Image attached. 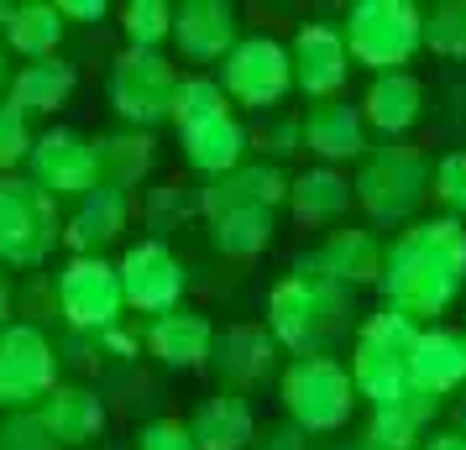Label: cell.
<instances>
[{
    "label": "cell",
    "mask_w": 466,
    "mask_h": 450,
    "mask_svg": "<svg viewBox=\"0 0 466 450\" xmlns=\"http://www.w3.org/2000/svg\"><path fill=\"white\" fill-rule=\"evenodd\" d=\"M382 309L424 325L445 315L466 288V225L451 215L414 220L382 246Z\"/></svg>",
    "instance_id": "6da1fadb"
},
{
    "label": "cell",
    "mask_w": 466,
    "mask_h": 450,
    "mask_svg": "<svg viewBox=\"0 0 466 450\" xmlns=\"http://www.w3.org/2000/svg\"><path fill=\"white\" fill-rule=\"evenodd\" d=\"M351 294L325 278L315 252L294 257V273L268 294V335L294 356H330L351 335Z\"/></svg>",
    "instance_id": "7a4b0ae2"
},
{
    "label": "cell",
    "mask_w": 466,
    "mask_h": 450,
    "mask_svg": "<svg viewBox=\"0 0 466 450\" xmlns=\"http://www.w3.org/2000/svg\"><path fill=\"white\" fill-rule=\"evenodd\" d=\"M414 341H420V325L393 315V309H378L357 325L351 335V387L357 398H367L372 408H393L409 398V356H414Z\"/></svg>",
    "instance_id": "3957f363"
},
{
    "label": "cell",
    "mask_w": 466,
    "mask_h": 450,
    "mask_svg": "<svg viewBox=\"0 0 466 450\" xmlns=\"http://www.w3.org/2000/svg\"><path fill=\"white\" fill-rule=\"evenodd\" d=\"M424 199H430V163L420 147H403V142L367 147L351 178V205H361L372 225H414Z\"/></svg>",
    "instance_id": "277c9868"
},
{
    "label": "cell",
    "mask_w": 466,
    "mask_h": 450,
    "mask_svg": "<svg viewBox=\"0 0 466 450\" xmlns=\"http://www.w3.org/2000/svg\"><path fill=\"white\" fill-rule=\"evenodd\" d=\"M420 32H424V11L414 0H357L346 11V58L372 74H403L420 53Z\"/></svg>",
    "instance_id": "5b68a950"
},
{
    "label": "cell",
    "mask_w": 466,
    "mask_h": 450,
    "mask_svg": "<svg viewBox=\"0 0 466 450\" xmlns=\"http://www.w3.org/2000/svg\"><path fill=\"white\" fill-rule=\"evenodd\" d=\"M278 398H283V414L299 435H330L351 419L357 387H351V372L336 356H294L283 366Z\"/></svg>",
    "instance_id": "8992f818"
},
{
    "label": "cell",
    "mask_w": 466,
    "mask_h": 450,
    "mask_svg": "<svg viewBox=\"0 0 466 450\" xmlns=\"http://www.w3.org/2000/svg\"><path fill=\"white\" fill-rule=\"evenodd\" d=\"M64 236L58 199H47L32 178H0V273L43 267Z\"/></svg>",
    "instance_id": "52a82bcc"
},
{
    "label": "cell",
    "mask_w": 466,
    "mask_h": 450,
    "mask_svg": "<svg viewBox=\"0 0 466 450\" xmlns=\"http://www.w3.org/2000/svg\"><path fill=\"white\" fill-rule=\"evenodd\" d=\"M220 95L226 105H241V110H273L289 100L294 89V68H289V47L278 37H241V43L226 53L220 64Z\"/></svg>",
    "instance_id": "ba28073f"
},
{
    "label": "cell",
    "mask_w": 466,
    "mask_h": 450,
    "mask_svg": "<svg viewBox=\"0 0 466 450\" xmlns=\"http://www.w3.org/2000/svg\"><path fill=\"white\" fill-rule=\"evenodd\" d=\"M58 387V351L32 320L0 330V404L11 414L37 408Z\"/></svg>",
    "instance_id": "9c48e42d"
},
{
    "label": "cell",
    "mask_w": 466,
    "mask_h": 450,
    "mask_svg": "<svg viewBox=\"0 0 466 450\" xmlns=\"http://www.w3.org/2000/svg\"><path fill=\"white\" fill-rule=\"evenodd\" d=\"M53 304H58V315H64L79 335H106L110 325H121V278H116V267L106 257H74L58 273L53 283Z\"/></svg>",
    "instance_id": "30bf717a"
},
{
    "label": "cell",
    "mask_w": 466,
    "mask_h": 450,
    "mask_svg": "<svg viewBox=\"0 0 466 450\" xmlns=\"http://www.w3.org/2000/svg\"><path fill=\"white\" fill-rule=\"evenodd\" d=\"M116 278H121V299L127 309H142V315H173L184 309V288H189V267L168 252V241H137L127 246V257L116 262Z\"/></svg>",
    "instance_id": "8fae6325"
},
{
    "label": "cell",
    "mask_w": 466,
    "mask_h": 450,
    "mask_svg": "<svg viewBox=\"0 0 466 450\" xmlns=\"http://www.w3.org/2000/svg\"><path fill=\"white\" fill-rule=\"evenodd\" d=\"M173 89H178V68L163 53H142L127 47L116 68H110V105L121 110V121H131V131H147L152 121H168Z\"/></svg>",
    "instance_id": "7c38bea8"
},
{
    "label": "cell",
    "mask_w": 466,
    "mask_h": 450,
    "mask_svg": "<svg viewBox=\"0 0 466 450\" xmlns=\"http://www.w3.org/2000/svg\"><path fill=\"white\" fill-rule=\"evenodd\" d=\"M26 163H32V184L47 199H85L89 189H100L95 142H85L79 131H64V126L43 131L26 152Z\"/></svg>",
    "instance_id": "4fadbf2b"
},
{
    "label": "cell",
    "mask_w": 466,
    "mask_h": 450,
    "mask_svg": "<svg viewBox=\"0 0 466 450\" xmlns=\"http://www.w3.org/2000/svg\"><path fill=\"white\" fill-rule=\"evenodd\" d=\"M289 68H294V89L309 95V100H336L346 74H351V58H346V43H340V26L330 22H309L299 26L294 47H289Z\"/></svg>",
    "instance_id": "5bb4252c"
},
{
    "label": "cell",
    "mask_w": 466,
    "mask_h": 450,
    "mask_svg": "<svg viewBox=\"0 0 466 450\" xmlns=\"http://www.w3.org/2000/svg\"><path fill=\"white\" fill-rule=\"evenodd\" d=\"M278 205H289V173L278 163H241L226 178H210L199 189V210L210 220H226V215L241 210H268L273 215Z\"/></svg>",
    "instance_id": "9a60e30c"
},
{
    "label": "cell",
    "mask_w": 466,
    "mask_h": 450,
    "mask_svg": "<svg viewBox=\"0 0 466 450\" xmlns=\"http://www.w3.org/2000/svg\"><path fill=\"white\" fill-rule=\"evenodd\" d=\"M299 147L315 152L319 168H336V163H361L367 157V126H361V110L346 100H319L299 115Z\"/></svg>",
    "instance_id": "2e32d148"
},
{
    "label": "cell",
    "mask_w": 466,
    "mask_h": 450,
    "mask_svg": "<svg viewBox=\"0 0 466 450\" xmlns=\"http://www.w3.org/2000/svg\"><path fill=\"white\" fill-rule=\"evenodd\" d=\"M173 43H178V58L184 64H226L241 37H236V11L226 0H184L173 11Z\"/></svg>",
    "instance_id": "e0dca14e"
},
{
    "label": "cell",
    "mask_w": 466,
    "mask_h": 450,
    "mask_svg": "<svg viewBox=\"0 0 466 450\" xmlns=\"http://www.w3.org/2000/svg\"><path fill=\"white\" fill-rule=\"evenodd\" d=\"M210 366L220 372L226 393H247L278 366V341L268 335V325H226V330H215Z\"/></svg>",
    "instance_id": "ac0fdd59"
},
{
    "label": "cell",
    "mask_w": 466,
    "mask_h": 450,
    "mask_svg": "<svg viewBox=\"0 0 466 450\" xmlns=\"http://www.w3.org/2000/svg\"><path fill=\"white\" fill-rule=\"evenodd\" d=\"M461 383H466L461 335L445 330V325H424L420 341H414V356H409V393L441 404L445 393H456Z\"/></svg>",
    "instance_id": "d6986e66"
},
{
    "label": "cell",
    "mask_w": 466,
    "mask_h": 450,
    "mask_svg": "<svg viewBox=\"0 0 466 450\" xmlns=\"http://www.w3.org/2000/svg\"><path fill=\"white\" fill-rule=\"evenodd\" d=\"M157 362L168 372H199L210 366V345H215V325L199 315V309H173V315H157L142 335Z\"/></svg>",
    "instance_id": "ffe728a7"
},
{
    "label": "cell",
    "mask_w": 466,
    "mask_h": 450,
    "mask_svg": "<svg viewBox=\"0 0 466 450\" xmlns=\"http://www.w3.org/2000/svg\"><path fill=\"white\" fill-rule=\"evenodd\" d=\"M178 136H184V163L194 173H205V178H226L231 168H241L247 163V147H252V136L236 121V110L210 115L199 126H184Z\"/></svg>",
    "instance_id": "44dd1931"
},
{
    "label": "cell",
    "mask_w": 466,
    "mask_h": 450,
    "mask_svg": "<svg viewBox=\"0 0 466 450\" xmlns=\"http://www.w3.org/2000/svg\"><path fill=\"white\" fill-rule=\"evenodd\" d=\"M319 267H325V278L340 283L346 294L351 288H372L382 278V241L378 231H361V225H340L330 236L315 246Z\"/></svg>",
    "instance_id": "7402d4cb"
},
{
    "label": "cell",
    "mask_w": 466,
    "mask_h": 450,
    "mask_svg": "<svg viewBox=\"0 0 466 450\" xmlns=\"http://www.w3.org/2000/svg\"><path fill=\"white\" fill-rule=\"evenodd\" d=\"M184 425H189L194 450H247L257 435V414L247 404V393H226L220 387V393H210L194 408Z\"/></svg>",
    "instance_id": "603a6c76"
},
{
    "label": "cell",
    "mask_w": 466,
    "mask_h": 450,
    "mask_svg": "<svg viewBox=\"0 0 466 450\" xmlns=\"http://www.w3.org/2000/svg\"><path fill=\"white\" fill-rule=\"evenodd\" d=\"M37 419H43V429L53 435L58 450H79V445H95L100 440L106 404L89 387H53L43 404H37Z\"/></svg>",
    "instance_id": "cb8c5ba5"
},
{
    "label": "cell",
    "mask_w": 466,
    "mask_h": 450,
    "mask_svg": "<svg viewBox=\"0 0 466 450\" xmlns=\"http://www.w3.org/2000/svg\"><path fill=\"white\" fill-rule=\"evenodd\" d=\"M361 126L378 131V136H403L424 115V85L403 68V74H378L367 100H361Z\"/></svg>",
    "instance_id": "d4e9b609"
},
{
    "label": "cell",
    "mask_w": 466,
    "mask_h": 450,
    "mask_svg": "<svg viewBox=\"0 0 466 450\" xmlns=\"http://www.w3.org/2000/svg\"><path fill=\"white\" fill-rule=\"evenodd\" d=\"M74 85H79L74 64H64V58H37V64H22L5 79V105L22 110L26 121L32 115H53V110L68 105Z\"/></svg>",
    "instance_id": "484cf974"
},
{
    "label": "cell",
    "mask_w": 466,
    "mask_h": 450,
    "mask_svg": "<svg viewBox=\"0 0 466 450\" xmlns=\"http://www.w3.org/2000/svg\"><path fill=\"white\" fill-rule=\"evenodd\" d=\"M131 225V194H116V189H89L79 199V210L68 220V246L79 252V257H100V246L121 236Z\"/></svg>",
    "instance_id": "4316f807"
},
{
    "label": "cell",
    "mask_w": 466,
    "mask_h": 450,
    "mask_svg": "<svg viewBox=\"0 0 466 450\" xmlns=\"http://www.w3.org/2000/svg\"><path fill=\"white\" fill-rule=\"evenodd\" d=\"M289 210H294V220L309 225V231L336 225L340 215L351 210V184H346V173L309 168V173H299V178H289Z\"/></svg>",
    "instance_id": "83f0119b"
},
{
    "label": "cell",
    "mask_w": 466,
    "mask_h": 450,
    "mask_svg": "<svg viewBox=\"0 0 466 450\" xmlns=\"http://www.w3.org/2000/svg\"><path fill=\"white\" fill-rule=\"evenodd\" d=\"M152 157H157V142H152L147 131H116V136H100V142H95L100 189L131 194L152 173Z\"/></svg>",
    "instance_id": "f1b7e54d"
},
{
    "label": "cell",
    "mask_w": 466,
    "mask_h": 450,
    "mask_svg": "<svg viewBox=\"0 0 466 450\" xmlns=\"http://www.w3.org/2000/svg\"><path fill=\"white\" fill-rule=\"evenodd\" d=\"M435 408L441 404L414 398V393L393 408H372V419H367V429H361V440L351 450H420V435L435 419Z\"/></svg>",
    "instance_id": "f546056e"
},
{
    "label": "cell",
    "mask_w": 466,
    "mask_h": 450,
    "mask_svg": "<svg viewBox=\"0 0 466 450\" xmlns=\"http://www.w3.org/2000/svg\"><path fill=\"white\" fill-rule=\"evenodd\" d=\"M5 47L26 58V64H37V58H53L58 53V37H64V16H58V5H47V0H26V5H11V22H5Z\"/></svg>",
    "instance_id": "4dcf8cb0"
},
{
    "label": "cell",
    "mask_w": 466,
    "mask_h": 450,
    "mask_svg": "<svg viewBox=\"0 0 466 450\" xmlns=\"http://www.w3.org/2000/svg\"><path fill=\"white\" fill-rule=\"evenodd\" d=\"M210 241L220 257H236V262H252L273 246V215L268 210H241V215H226V220H210Z\"/></svg>",
    "instance_id": "1f68e13d"
},
{
    "label": "cell",
    "mask_w": 466,
    "mask_h": 450,
    "mask_svg": "<svg viewBox=\"0 0 466 450\" xmlns=\"http://www.w3.org/2000/svg\"><path fill=\"white\" fill-rule=\"evenodd\" d=\"M226 95H220V85H215L210 74H178V89H173V110L168 121L178 131L184 126H199V121H210V115H226Z\"/></svg>",
    "instance_id": "d6a6232c"
},
{
    "label": "cell",
    "mask_w": 466,
    "mask_h": 450,
    "mask_svg": "<svg viewBox=\"0 0 466 450\" xmlns=\"http://www.w3.org/2000/svg\"><path fill=\"white\" fill-rule=\"evenodd\" d=\"M420 43L441 58H466V0H441L424 11Z\"/></svg>",
    "instance_id": "836d02e7"
},
{
    "label": "cell",
    "mask_w": 466,
    "mask_h": 450,
    "mask_svg": "<svg viewBox=\"0 0 466 450\" xmlns=\"http://www.w3.org/2000/svg\"><path fill=\"white\" fill-rule=\"evenodd\" d=\"M121 32H127L131 47L157 53V47L168 43V32H173V5L168 0H131L127 11H121Z\"/></svg>",
    "instance_id": "e575fe53"
},
{
    "label": "cell",
    "mask_w": 466,
    "mask_h": 450,
    "mask_svg": "<svg viewBox=\"0 0 466 450\" xmlns=\"http://www.w3.org/2000/svg\"><path fill=\"white\" fill-rule=\"evenodd\" d=\"M430 194L441 199V210L466 225V152H445L430 168Z\"/></svg>",
    "instance_id": "d590c367"
},
{
    "label": "cell",
    "mask_w": 466,
    "mask_h": 450,
    "mask_svg": "<svg viewBox=\"0 0 466 450\" xmlns=\"http://www.w3.org/2000/svg\"><path fill=\"white\" fill-rule=\"evenodd\" d=\"M32 142H37L32 121H26L22 110H11L5 100H0V173H5V178H11V168H16V163H26Z\"/></svg>",
    "instance_id": "8d00e7d4"
},
{
    "label": "cell",
    "mask_w": 466,
    "mask_h": 450,
    "mask_svg": "<svg viewBox=\"0 0 466 450\" xmlns=\"http://www.w3.org/2000/svg\"><path fill=\"white\" fill-rule=\"evenodd\" d=\"M0 450H58V445H53V435L43 429L37 408H26V414H11L0 425Z\"/></svg>",
    "instance_id": "74e56055"
},
{
    "label": "cell",
    "mask_w": 466,
    "mask_h": 450,
    "mask_svg": "<svg viewBox=\"0 0 466 450\" xmlns=\"http://www.w3.org/2000/svg\"><path fill=\"white\" fill-rule=\"evenodd\" d=\"M131 450H194V440H189V425L178 414H163V419H152V425L137 429V445Z\"/></svg>",
    "instance_id": "f35d334b"
},
{
    "label": "cell",
    "mask_w": 466,
    "mask_h": 450,
    "mask_svg": "<svg viewBox=\"0 0 466 450\" xmlns=\"http://www.w3.org/2000/svg\"><path fill=\"white\" fill-rule=\"evenodd\" d=\"M189 210H199V205H189V199L178 194V184H163V189H152V199H147V225H152V231H168L173 215L184 220Z\"/></svg>",
    "instance_id": "ab89813d"
},
{
    "label": "cell",
    "mask_w": 466,
    "mask_h": 450,
    "mask_svg": "<svg viewBox=\"0 0 466 450\" xmlns=\"http://www.w3.org/2000/svg\"><path fill=\"white\" fill-rule=\"evenodd\" d=\"M247 450H309V445H304V435L294 425H262Z\"/></svg>",
    "instance_id": "60d3db41"
},
{
    "label": "cell",
    "mask_w": 466,
    "mask_h": 450,
    "mask_svg": "<svg viewBox=\"0 0 466 450\" xmlns=\"http://www.w3.org/2000/svg\"><path fill=\"white\" fill-rule=\"evenodd\" d=\"M257 142L273 152V157H289V152H299V121H283V126H273V131H257Z\"/></svg>",
    "instance_id": "b9f144b4"
},
{
    "label": "cell",
    "mask_w": 466,
    "mask_h": 450,
    "mask_svg": "<svg viewBox=\"0 0 466 450\" xmlns=\"http://www.w3.org/2000/svg\"><path fill=\"white\" fill-rule=\"evenodd\" d=\"M95 345H106V351H116V356H127V362H131V356H137V345H142V341H137L131 330H121V325H110L106 335H95Z\"/></svg>",
    "instance_id": "7bdbcfd3"
},
{
    "label": "cell",
    "mask_w": 466,
    "mask_h": 450,
    "mask_svg": "<svg viewBox=\"0 0 466 450\" xmlns=\"http://www.w3.org/2000/svg\"><path fill=\"white\" fill-rule=\"evenodd\" d=\"M58 16H74V22H106V0H58Z\"/></svg>",
    "instance_id": "ee69618b"
},
{
    "label": "cell",
    "mask_w": 466,
    "mask_h": 450,
    "mask_svg": "<svg viewBox=\"0 0 466 450\" xmlns=\"http://www.w3.org/2000/svg\"><path fill=\"white\" fill-rule=\"evenodd\" d=\"M420 450H466V435L445 429V435H430V440H420Z\"/></svg>",
    "instance_id": "f6af8a7d"
},
{
    "label": "cell",
    "mask_w": 466,
    "mask_h": 450,
    "mask_svg": "<svg viewBox=\"0 0 466 450\" xmlns=\"http://www.w3.org/2000/svg\"><path fill=\"white\" fill-rule=\"evenodd\" d=\"M11 325V283H5V273H0V330Z\"/></svg>",
    "instance_id": "bcb514c9"
},
{
    "label": "cell",
    "mask_w": 466,
    "mask_h": 450,
    "mask_svg": "<svg viewBox=\"0 0 466 450\" xmlns=\"http://www.w3.org/2000/svg\"><path fill=\"white\" fill-rule=\"evenodd\" d=\"M5 22H11V5H5V0H0V32H5Z\"/></svg>",
    "instance_id": "7dc6e473"
},
{
    "label": "cell",
    "mask_w": 466,
    "mask_h": 450,
    "mask_svg": "<svg viewBox=\"0 0 466 450\" xmlns=\"http://www.w3.org/2000/svg\"><path fill=\"white\" fill-rule=\"evenodd\" d=\"M456 419H461V429H456V435H466V404H461V408H456Z\"/></svg>",
    "instance_id": "c3c4849f"
},
{
    "label": "cell",
    "mask_w": 466,
    "mask_h": 450,
    "mask_svg": "<svg viewBox=\"0 0 466 450\" xmlns=\"http://www.w3.org/2000/svg\"><path fill=\"white\" fill-rule=\"evenodd\" d=\"M5 79H11V74H5V53H0V89H5Z\"/></svg>",
    "instance_id": "681fc988"
},
{
    "label": "cell",
    "mask_w": 466,
    "mask_h": 450,
    "mask_svg": "<svg viewBox=\"0 0 466 450\" xmlns=\"http://www.w3.org/2000/svg\"><path fill=\"white\" fill-rule=\"evenodd\" d=\"M315 450H346V445H315Z\"/></svg>",
    "instance_id": "f907efd6"
},
{
    "label": "cell",
    "mask_w": 466,
    "mask_h": 450,
    "mask_svg": "<svg viewBox=\"0 0 466 450\" xmlns=\"http://www.w3.org/2000/svg\"><path fill=\"white\" fill-rule=\"evenodd\" d=\"M461 351H466V330H461Z\"/></svg>",
    "instance_id": "816d5d0a"
}]
</instances>
